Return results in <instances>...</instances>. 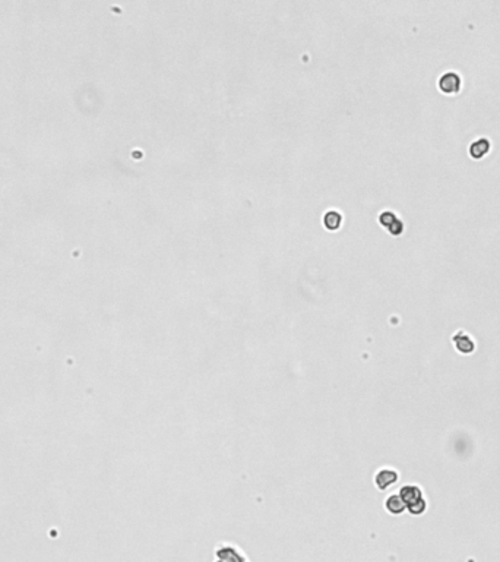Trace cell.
<instances>
[{
  "instance_id": "277c9868",
  "label": "cell",
  "mask_w": 500,
  "mask_h": 562,
  "mask_svg": "<svg viewBox=\"0 0 500 562\" xmlns=\"http://www.w3.org/2000/svg\"><path fill=\"white\" fill-rule=\"evenodd\" d=\"M380 223L383 227H386L393 236H399L404 230V224L402 221L391 211H385L382 215H380Z\"/></svg>"
},
{
  "instance_id": "8992f818",
  "label": "cell",
  "mask_w": 500,
  "mask_h": 562,
  "mask_svg": "<svg viewBox=\"0 0 500 562\" xmlns=\"http://www.w3.org/2000/svg\"><path fill=\"white\" fill-rule=\"evenodd\" d=\"M396 479H398V474H396L393 470L385 468V470H382V471H379V473L376 474V485H377V488L385 489V488H388L389 485L395 483Z\"/></svg>"
},
{
  "instance_id": "9c48e42d",
  "label": "cell",
  "mask_w": 500,
  "mask_h": 562,
  "mask_svg": "<svg viewBox=\"0 0 500 562\" xmlns=\"http://www.w3.org/2000/svg\"><path fill=\"white\" fill-rule=\"evenodd\" d=\"M326 224L329 228H337L340 225V221H341V217L337 214V212H329L325 218Z\"/></svg>"
},
{
  "instance_id": "52a82bcc",
  "label": "cell",
  "mask_w": 500,
  "mask_h": 562,
  "mask_svg": "<svg viewBox=\"0 0 500 562\" xmlns=\"http://www.w3.org/2000/svg\"><path fill=\"white\" fill-rule=\"evenodd\" d=\"M453 344L455 347L461 352V353H471L474 350V343L472 340L468 337V336H464V334H458L453 337Z\"/></svg>"
},
{
  "instance_id": "7a4b0ae2",
  "label": "cell",
  "mask_w": 500,
  "mask_h": 562,
  "mask_svg": "<svg viewBox=\"0 0 500 562\" xmlns=\"http://www.w3.org/2000/svg\"><path fill=\"white\" fill-rule=\"evenodd\" d=\"M214 562H249L247 558L233 545H219L214 550Z\"/></svg>"
},
{
  "instance_id": "3957f363",
  "label": "cell",
  "mask_w": 500,
  "mask_h": 562,
  "mask_svg": "<svg viewBox=\"0 0 500 562\" xmlns=\"http://www.w3.org/2000/svg\"><path fill=\"white\" fill-rule=\"evenodd\" d=\"M439 88L445 94H456L461 88V78L455 72H446L439 79Z\"/></svg>"
},
{
  "instance_id": "5b68a950",
  "label": "cell",
  "mask_w": 500,
  "mask_h": 562,
  "mask_svg": "<svg viewBox=\"0 0 500 562\" xmlns=\"http://www.w3.org/2000/svg\"><path fill=\"white\" fill-rule=\"evenodd\" d=\"M490 142H488V139H485V138H481V139H477V141H474L472 144H471V146H469V155L472 157V158H475V160H480V158H483L488 151H490Z\"/></svg>"
},
{
  "instance_id": "ba28073f",
  "label": "cell",
  "mask_w": 500,
  "mask_h": 562,
  "mask_svg": "<svg viewBox=\"0 0 500 562\" xmlns=\"http://www.w3.org/2000/svg\"><path fill=\"white\" fill-rule=\"evenodd\" d=\"M386 508H388V511L392 513V514H401V513L404 511L405 507H404L401 498L396 497V495H393V497H389V498H388V501H386Z\"/></svg>"
},
{
  "instance_id": "6da1fadb",
  "label": "cell",
  "mask_w": 500,
  "mask_h": 562,
  "mask_svg": "<svg viewBox=\"0 0 500 562\" xmlns=\"http://www.w3.org/2000/svg\"><path fill=\"white\" fill-rule=\"evenodd\" d=\"M404 504V507L408 508V511L414 515H419L424 511V499L422 497V492L417 489V488H404L401 489L399 495H398Z\"/></svg>"
}]
</instances>
